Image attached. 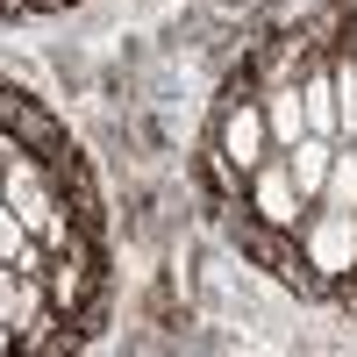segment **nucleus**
I'll list each match as a JSON object with an SVG mask.
<instances>
[{
  "label": "nucleus",
  "mask_w": 357,
  "mask_h": 357,
  "mask_svg": "<svg viewBox=\"0 0 357 357\" xmlns=\"http://www.w3.org/2000/svg\"><path fill=\"white\" fill-rule=\"evenodd\" d=\"M43 286H50V307H57V314H72V307L86 301V293H93V243L79 236L72 250H50V272H43Z\"/></svg>",
  "instance_id": "obj_4"
},
{
  "label": "nucleus",
  "mask_w": 357,
  "mask_h": 357,
  "mask_svg": "<svg viewBox=\"0 0 357 357\" xmlns=\"http://www.w3.org/2000/svg\"><path fill=\"white\" fill-rule=\"evenodd\" d=\"M336 114H343V143H357V57H336Z\"/></svg>",
  "instance_id": "obj_9"
},
{
  "label": "nucleus",
  "mask_w": 357,
  "mask_h": 357,
  "mask_svg": "<svg viewBox=\"0 0 357 357\" xmlns=\"http://www.w3.org/2000/svg\"><path fill=\"white\" fill-rule=\"evenodd\" d=\"M286 165H293V186H301L307 193V207L321 200V186H329V165H336V136H301V143H293V151H286Z\"/></svg>",
  "instance_id": "obj_6"
},
{
  "label": "nucleus",
  "mask_w": 357,
  "mask_h": 357,
  "mask_svg": "<svg viewBox=\"0 0 357 357\" xmlns=\"http://www.w3.org/2000/svg\"><path fill=\"white\" fill-rule=\"evenodd\" d=\"M301 107H307V129H314V136H336V143H343V114H336V72H329V65H307V72H301Z\"/></svg>",
  "instance_id": "obj_7"
},
{
  "label": "nucleus",
  "mask_w": 357,
  "mask_h": 357,
  "mask_svg": "<svg viewBox=\"0 0 357 357\" xmlns=\"http://www.w3.org/2000/svg\"><path fill=\"white\" fill-rule=\"evenodd\" d=\"M264 107V129H272V151H293V143L307 136V107H301V79H272L257 93Z\"/></svg>",
  "instance_id": "obj_5"
},
{
  "label": "nucleus",
  "mask_w": 357,
  "mask_h": 357,
  "mask_svg": "<svg viewBox=\"0 0 357 357\" xmlns=\"http://www.w3.org/2000/svg\"><path fill=\"white\" fill-rule=\"evenodd\" d=\"M314 207H343L357 215V143H336V165H329V186H321Z\"/></svg>",
  "instance_id": "obj_8"
},
{
  "label": "nucleus",
  "mask_w": 357,
  "mask_h": 357,
  "mask_svg": "<svg viewBox=\"0 0 357 357\" xmlns=\"http://www.w3.org/2000/svg\"><path fill=\"white\" fill-rule=\"evenodd\" d=\"M264 158H272L264 107H257V100H229V107H222V129H215V165H229L236 178H250Z\"/></svg>",
  "instance_id": "obj_3"
},
{
  "label": "nucleus",
  "mask_w": 357,
  "mask_h": 357,
  "mask_svg": "<svg viewBox=\"0 0 357 357\" xmlns=\"http://www.w3.org/2000/svg\"><path fill=\"white\" fill-rule=\"evenodd\" d=\"M293 243H301V264L321 286H343L357 272V215H343V207H314Z\"/></svg>",
  "instance_id": "obj_2"
},
{
  "label": "nucleus",
  "mask_w": 357,
  "mask_h": 357,
  "mask_svg": "<svg viewBox=\"0 0 357 357\" xmlns=\"http://www.w3.org/2000/svg\"><path fill=\"white\" fill-rule=\"evenodd\" d=\"M243 215H257V229H272V236H301V222L314 215L307 193L293 186V165L286 151H272L250 178H243Z\"/></svg>",
  "instance_id": "obj_1"
}]
</instances>
